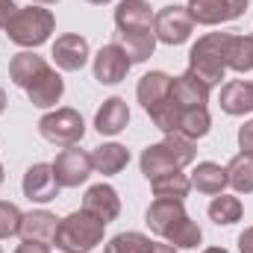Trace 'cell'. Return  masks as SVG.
<instances>
[{"label": "cell", "instance_id": "60d3db41", "mask_svg": "<svg viewBox=\"0 0 253 253\" xmlns=\"http://www.w3.org/2000/svg\"><path fill=\"white\" fill-rule=\"evenodd\" d=\"M0 253H3V248H0Z\"/></svg>", "mask_w": 253, "mask_h": 253}, {"label": "cell", "instance_id": "d4e9b609", "mask_svg": "<svg viewBox=\"0 0 253 253\" xmlns=\"http://www.w3.org/2000/svg\"><path fill=\"white\" fill-rule=\"evenodd\" d=\"M150 189L156 200H186L191 191V180L180 171H171V174H162L156 180H150Z\"/></svg>", "mask_w": 253, "mask_h": 253}, {"label": "cell", "instance_id": "7402d4cb", "mask_svg": "<svg viewBox=\"0 0 253 253\" xmlns=\"http://www.w3.org/2000/svg\"><path fill=\"white\" fill-rule=\"evenodd\" d=\"M221 109L227 115H248L253 112V83L233 80L221 88Z\"/></svg>", "mask_w": 253, "mask_h": 253}, {"label": "cell", "instance_id": "836d02e7", "mask_svg": "<svg viewBox=\"0 0 253 253\" xmlns=\"http://www.w3.org/2000/svg\"><path fill=\"white\" fill-rule=\"evenodd\" d=\"M15 253H50V245H39V242H24L18 245Z\"/></svg>", "mask_w": 253, "mask_h": 253}, {"label": "cell", "instance_id": "f546056e", "mask_svg": "<svg viewBox=\"0 0 253 253\" xmlns=\"http://www.w3.org/2000/svg\"><path fill=\"white\" fill-rule=\"evenodd\" d=\"M150 245L153 242L144 233L129 230V233H118L115 239H109V245H106L103 253H150Z\"/></svg>", "mask_w": 253, "mask_h": 253}, {"label": "cell", "instance_id": "f35d334b", "mask_svg": "<svg viewBox=\"0 0 253 253\" xmlns=\"http://www.w3.org/2000/svg\"><path fill=\"white\" fill-rule=\"evenodd\" d=\"M88 3H94V6H103V3H112V0H88Z\"/></svg>", "mask_w": 253, "mask_h": 253}, {"label": "cell", "instance_id": "1f68e13d", "mask_svg": "<svg viewBox=\"0 0 253 253\" xmlns=\"http://www.w3.org/2000/svg\"><path fill=\"white\" fill-rule=\"evenodd\" d=\"M239 147L245 153H253V121H248V124L239 129Z\"/></svg>", "mask_w": 253, "mask_h": 253}, {"label": "cell", "instance_id": "ba28073f", "mask_svg": "<svg viewBox=\"0 0 253 253\" xmlns=\"http://www.w3.org/2000/svg\"><path fill=\"white\" fill-rule=\"evenodd\" d=\"M50 165H53V174H56V180H59L62 189H74V186L85 183V180L91 177V171H94L91 153L80 150L77 144H74V147H65Z\"/></svg>", "mask_w": 253, "mask_h": 253}, {"label": "cell", "instance_id": "9c48e42d", "mask_svg": "<svg viewBox=\"0 0 253 253\" xmlns=\"http://www.w3.org/2000/svg\"><path fill=\"white\" fill-rule=\"evenodd\" d=\"M251 0H189V12L194 24L203 27H215L224 21H236L245 15Z\"/></svg>", "mask_w": 253, "mask_h": 253}, {"label": "cell", "instance_id": "9a60e30c", "mask_svg": "<svg viewBox=\"0 0 253 253\" xmlns=\"http://www.w3.org/2000/svg\"><path fill=\"white\" fill-rule=\"evenodd\" d=\"M56 227H59V218L50 215L47 209H36V212H27L21 218V230L18 236L24 242H39V245H53L56 239Z\"/></svg>", "mask_w": 253, "mask_h": 253}, {"label": "cell", "instance_id": "603a6c76", "mask_svg": "<svg viewBox=\"0 0 253 253\" xmlns=\"http://www.w3.org/2000/svg\"><path fill=\"white\" fill-rule=\"evenodd\" d=\"M126 162H129V150H126L124 144L109 141V144H100V147L91 150V165H94V171L103 174V177L121 174L126 168Z\"/></svg>", "mask_w": 253, "mask_h": 253}, {"label": "cell", "instance_id": "6da1fadb", "mask_svg": "<svg viewBox=\"0 0 253 253\" xmlns=\"http://www.w3.org/2000/svg\"><path fill=\"white\" fill-rule=\"evenodd\" d=\"M144 221H147L150 233H156L159 239H165L177 251H191L203 242V233L189 218L183 200H153L147 206Z\"/></svg>", "mask_w": 253, "mask_h": 253}, {"label": "cell", "instance_id": "ffe728a7", "mask_svg": "<svg viewBox=\"0 0 253 253\" xmlns=\"http://www.w3.org/2000/svg\"><path fill=\"white\" fill-rule=\"evenodd\" d=\"M126 124H129V106L121 97L103 100V106L94 115V126H97L100 135H118L121 129H126Z\"/></svg>", "mask_w": 253, "mask_h": 253}, {"label": "cell", "instance_id": "4fadbf2b", "mask_svg": "<svg viewBox=\"0 0 253 253\" xmlns=\"http://www.w3.org/2000/svg\"><path fill=\"white\" fill-rule=\"evenodd\" d=\"M83 209L91 212V215H97L103 224H112V221L121 215V197H118V191L112 189V186L97 183V186H91V189L85 191Z\"/></svg>", "mask_w": 253, "mask_h": 253}, {"label": "cell", "instance_id": "484cf974", "mask_svg": "<svg viewBox=\"0 0 253 253\" xmlns=\"http://www.w3.org/2000/svg\"><path fill=\"white\" fill-rule=\"evenodd\" d=\"M227 186L239 191V194H251L253 191V153H236L227 165Z\"/></svg>", "mask_w": 253, "mask_h": 253}, {"label": "cell", "instance_id": "277c9868", "mask_svg": "<svg viewBox=\"0 0 253 253\" xmlns=\"http://www.w3.org/2000/svg\"><path fill=\"white\" fill-rule=\"evenodd\" d=\"M103 230H106V224L97 215L80 209V212H71V215L59 218L53 245L62 253H91L103 242Z\"/></svg>", "mask_w": 253, "mask_h": 253}, {"label": "cell", "instance_id": "7a4b0ae2", "mask_svg": "<svg viewBox=\"0 0 253 253\" xmlns=\"http://www.w3.org/2000/svg\"><path fill=\"white\" fill-rule=\"evenodd\" d=\"M230 42H233V33H209L191 44L189 71L209 88L218 85L230 71Z\"/></svg>", "mask_w": 253, "mask_h": 253}, {"label": "cell", "instance_id": "44dd1931", "mask_svg": "<svg viewBox=\"0 0 253 253\" xmlns=\"http://www.w3.org/2000/svg\"><path fill=\"white\" fill-rule=\"evenodd\" d=\"M115 44L129 56V62H144L153 56L156 50V33L153 30H141V33H118L115 30Z\"/></svg>", "mask_w": 253, "mask_h": 253}, {"label": "cell", "instance_id": "3957f363", "mask_svg": "<svg viewBox=\"0 0 253 253\" xmlns=\"http://www.w3.org/2000/svg\"><path fill=\"white\" fill-rule=\"evenodd\" d=\"M197 150H194V141L180 135V132H168L165 141L159 144H150L141 150V174L147 180H156L162 174H171V171H183L186 165L194 162Z\"/></svg>", "mask_w": 253, "mask_h": 253}, {"label": "cell", "instance_id": "ab89813d", "mask_svg": "<svg viewBox=\"0 0 253 253\" xmlns=\"http://www.w3.org/2000/svg\"><path fill=\"white\" fill-rule=\"evenodd\" d=\"M36 3H59V0H36Z\"/></svg>", "mask_w": 253, "mask_h": 253}, {"label": "cell", "instance_id": "83f0119b", "mask_svg": "<svg viewBox=\"0 0 253 253\" xmlns=\"http://www.w3.org/2000/svg\"><path fill=\"white\" fill-rule=\"evenodd\" d=\"M209 218L218 224V227H230L236 221H242V200L233 197V194H215V200L209 203Z\"/></svg>", "mask_w": 253, "mask_h": 253}, {"label": "cell", "instance_id": "d6a6232c", "mask_svg": "<svg viewBox=\"0 0 253 253\" xmlns=\"http://www.w3.org/2000/svg\"><path fill=\"white\" fill-rule=\"evenodd\" d=\"M15 12H18V6L12 0H0V30H6V24L15 18Z\"/></svg>", "mask_w": 253, "mask_h": 253}, {"label": "cell", "instance_id": "e0dca14e", "mask_svg": "<svg viewBox=\"0 0 253 253\" xmlns=\"http://www.w3.org/2000/svg\"><path fill=\"white\" fill-rule=\"evenodd\" d=\"M171 83H174V77H168L165 71H150V74H144V77L138 80V88H135V97H138L141 109L150 112L156 103L168 100V97H171Z\"/></svg>", "mask_w": 253, "mask_h": 253}, {"label": "cell", "instance_id": "52a82bcc", "mask_svg": "<svg viewBox=\"0 0 253 253\" xmlns=\"http://www.w3.org/2000/svg\"><path fill=\"white\" fill-rule=\"evenodd\" d=\"M191 30H194V18H191L189 6H165V9H159L156 18H153L156 42L171 44V47L189 42Z\"/></svg>", "mask_w": 253, "mask_h": 253}, {"label": "cell", "instance_id": "2e32d148", "mask_svg": "<svg viewBox=\"0 0 253 253\" xmlns=\"http://www.w3.org/2000/svg\"><path fill=\"white\" fill-rule=\"evenodd\" d=\"M65 94V80L53 71V68H47L30 88H27V97H30V103L33 106H39V109H50V106H56L59 100H62Z\"/></svg>", "mask_w": 253, "mask_h": 253}, {"label": "cell", "instance_id": "5b68a950", "mask_svg": "<svg viewBox=\"0 0 253 253\" xmlns=\"http://www.w3.org/2000/svg\"><path fill=\"white\" fill-rule=\"evenodd\" d=\"M53 27H56V21H53L50 9L27 6V9H18L15 18L6 24V36L18 47H39V44H44L50 39Z\"/></svg>", "mask_w": 253, "mask_h": 253}, {"label": "cell", "instance_id": "8992f818", "mask_svg": "<svg viewBox=\"0 0 253 253\" xmlns=\"http://www.w3.org/2000/svg\"><path fill=\"white\" fill-rule=\"evenodd\" d=\"M39 132L44 141L56 144V147H74L77 141H83L85 135V124H83V115L77 109H56V112H47L42 121H39Z\"/></svg>", "mask_w": 253, "mask_h": 253}, {"label": "cell", "instance_id": "4dcf8cb0", "mask_svg": "<svg viewBox=\"0 0 253 253\" xmlns=\"http://www.w3.org/2000/svg\"><path fill=\"white\" fill-rule=\"evenodd\" d=\"M21 218H24V212H21L15 203L0 200V239H12V236H18V230H21Z\"/></svg>", "mask_w": 253, "mask_h": 253}, {"label": "cell", "instance_id": "f1b7e54d", "mask_svg": "<svg viewBox=\"0 0 253 253\" xmlns=\"http://www.w3.org/2000/svg\"><path fill=\"white\" fill-rule=\"evenodd\" d=\"M230 71H253V33L251 36H233L230 42Z\"/></svg>", "mask_w": 253, "mask_h": 253}, {"label": "cell", "instance_id": "8d00e7d4", "mask_svg": "<svg viewBox=\"0 0 253 253\" xmlns=\"http://www.w3.org/2000/svg\"><path fill=\"white\" fill-rule=\"evenodd\" d=\"M3 109H6V94H3V88H0V115H3Z\"/></svg>", "mask_w": 253, "mask_h": 253}, {"label": "cell", "instance_id": "d6986e66", "mask_svg": "<svg viewBox=\"0 0 253 253\" xmlns=\"http://www.w3.org/2000/svg\"><path fill=\"white\" fill-rule=\"evenodd\" d=\"M171 97H174L183 109L206 106V103H209V85H206L203 80H197L191 71H186L183 77H174V83H171Z\"/></svg>", "mask_w": 253, "mask_h": 253}, {"label": "cell", "instance_id": "4316f807", "mask_svg": "<svg viewBox=\"0 0 253 253\" xmlns=\"http://www.w3.org/2000/svg\"><path fill=\"white\" fill-rule=\"evenodd\" d=\"M209 126H212V118H209L206 106H191V109H183L180 112V121H177V129L174 132H180V135H186L191 141H197V138H203L209 132Z\"/></svg>", "mask_w": 253, "mask_h": 253}, {"label": "cell", "instance_id": "e575fe53", "mask_svg": "<svg viewBox=\"0 0 253 253\" xmlns=\"http://www.w3.org/2000/svg\"><path fill=\"white\" fill-rule=\"evenodd\" d=\"M239 253H253V227H248L239 236Z\"/></svg>", "mask_w": 253, "mask_h": 253}, {"label": "cell", "instance_id": "d590c367", "mask_svg": "<svg viewBox=\"0 0 253 253\" xmlns=\"http://www.w3.org/2000/svg\"><path fill=\"white\" fill-rule=\"evenodd\" d=\"M150 253H177V248L168 245V242H165V245H162V242H153V245H150Z\"/></svg>", "mask_w": 253, "mask_h": 253}, {"label": "cell", "instance_id": "74e56055", "mask_svg": "<svg viewBox=\"0 0 253 253\" xmlns=\"http://www.w3.org/2000/svg\"><path fill=\"white\" fill-rule=\"evenodd\" d=\"M203 253H227V251H224V248H206Z\"/></svg>", "mask_w": 253, "mask_h": 253}, {"label": "cell", "instance_id": "cb8c5ba5", "mask_svg": "<svg viewBox=\"0 0 253 253\" xmlns=\"http://www.w3.org/2000/svg\"><path fill=\"white\" fill-rule=\"evenodd\" d=\"M227 186V168L215 165V162H200L191 174V189L200 194H221Z\"/></svg>", "mask_w": 253, "mask_h": 253}, {"label": "cell", "instance_id": "ac0fdd59", "mask_svg": "<svg viewBox=\"0 0 253 253\" xmlns=\"http://www.w3.org/2000/svg\"><path fill=\"white\" fill-rule=\"evenodd\" d=\"M50 65L44 62L39 53H33V50H21V53H15L12 56V62H9V77H12V83L18 85V88H30L44 71H47Z\"/></svg>", "mask_w": 253, "mask_h": 253}, {"label": "cell", "instance_id": "5bb4252c", "mask_svg": "<svg viewBox=\"0 0 253 253\" xmlns=\"http://www.w3.org/2000/svg\"><path fill=\"white\" fill-rule=\"evenodd\" d=\"M53 62L62 71H83L88 62V42L77 33H65L53 42Z\"/></svg>", "mask_w": 253, "mask_h": 253}, {"label": "cell", "instance_id": "8fae6325", "mask_svg": "<svg viewBox=\"0 0 253 253\" xmlns=\"http://www.w3.org/2000/svg\"><path fill=\"white\" fill-rule=\"evenodd\" d=\"M129 68H132L129 56H126L115 42H109V44H103V47L97 50V56H94V80L103 83V85H118L121 80H126Z\"/></svg>", "mask_w": 253, "mask_h": 253}, {"label": "cell", "instance_id": "30bf717a", "mask_svg": "<svg viewBox=\"0 0 253 253\" xmlns=\"http://www.w3.org/2000/svg\"><path fill=\"white\" fill-rule=\"evenodd\" d=\"M21 189H24V197L33 200V203H50V200L59 197V189H62V186H59V180H56V174H53V165L36 162V165L27 168Z\"/></svg>", "mask_w": 253, "mask_h": 253}, {"label": "cell", "instance_id": "7c38bea8", "mask_svg": "<svg viewBox=\"0 0 253 253\" xmlns=\"http://www.w3.org/2000/svg\"><path fill=\"white\" fill-rule=\"evenodd\" d=\"M153 9L147 0H121L115 9V30L118 33H141L153 30Z\"/></svg>", "mask_w": 253, "mask_h": 253}]
</instances>
